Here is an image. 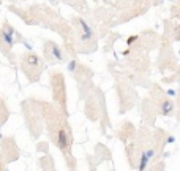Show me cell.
I'll return each mask as SVG.
<instances>
[{
  "mask_svg": "<svg viewBox=\"0 0 180 171\" xmlns=\"http://www.w3.org/2000/svg\"><path fill=\"white\" fill-rule=\"evenodd\" d=\"M13 35H14L13 27L9 25V24H5V25H3V28L0 30V40H2V41L5 43V46H6V48H11V46H13V43H14V38H13Z\"/></svg>",
  "mask_w": 180,
  "mask_h": 171,
  "instance_id": "obj_1",
  "label": "cell"
},
{
  "mask_svg": "<svg viewBox=\"0 0 180 171\" xmlns=\"http://www.w3.org/2000/svg\"><path fill=\"white\" fill-rule=\"evenodd\" d=\"M55 142H57V146H59L62 150H66V149H68V146H70V136H68V133H66V130L60 128L59 131H57Z\"/></svg>",
  "mask_w": 180,
  "mask_h": 171,
  "instance_id": "obj_2",
  "label": "cell"
},
{
  "mask_svg": "<svg viewBox=\"0 0 180 171\" xmlns=\"http://www.w3.org/2000/svg\"><path fill=\"white\" fill-rule=\"evenodd\" d=\"M174 109V103L171 100H164L163 104H161V114H164V116H167V114H171Z\"/></svg>",
  "mask_w": 180,
  "mask_h": 171,
  "instance_id": "obj_3",
  "label": "cell"
},
{
  "mask_svg": "<svg viewBox=\"0 0 180 171\" xmlns=\"http://www.w3.org/2000/svg\"><path fill=\"white\" fill-rule=\"evenodd\" d=\"M79 24H81V28H82V38H84V40H89V38L93 35L92 33V28L87 25V22H85V21H79Z\"/></svg>",
  "mask_w": 180,
  "mask_h": 171,
  "instance_id": "obj_4",
  "label": "cell"
},
{
  "mask_svg": "<svg viewBox=\"0 0 180 171\" xmlns=\"http://www.w3.org/2000/svg\"><path fill=\"white\" fill-rule=\"evenodd\" d=\"M24 60H25L27 65H32V66H38V65H40V59H38V55H35V54H27Z\"/></svg>",
  "mask_w": 180,
  "mask_h": 171,
  "instance_id": "obj_5",
  "label": "cell"
},
{
  "mask_svg": "<svg viewBox=\"0 0 180 171\" xmlns=\"http://www.w3.org/2000/svg\"><path fill=\"white\" fill-rule=\"evenodd\" d=\"M51 52H52V57L54 59H57V60H62L63 57H62V51L59 49V46H55V44H51Z\"/></svg>",
  "mask_w": 180,
  "mask_h": 171,
  "instance_id": "obj_6",
  "label": "cell"
},
{
  "mask_svg": "<svg viewBox=\"0 0 180 171\" xmlns=\"http://www.w3.org/2000/svg\"><path fill=\"white\" fill-rule=\"evenodd\" d=\"M147 163H149V157L144 154L141 157V163H139V169L142 171V169H145V166H147Z\"/></svg>",
  "mask_w": 180,
  "mask_h": 171,
  "instance_id": "obj_7",
  "label": "cell"
},
{
  "mask_svg": "<svg viewBox=\"0 0 180 171\" xmlns=\"http://www.w3.org/2000/svg\"><path fill=\"white\" fill-rule=\"evenodd\" d=\"M76 65H78V63H76V60H71V62H70V65H68V70H70L71 73L76 70Z\"/></svg>",
  "mask_w": 180,
  "mask_h": 171,
  "instance_id": "obj_8",
  "label": "cell"
},
{
  "mask_svg": "<svg viewBox=\"0 0 180 171\" xmlns=\"http://www.w3.org/2000/svg\"><path fill=\"white\" fill-rule=\"evenodd\" d=\"M138 40V36H131V38H128V44H131L133 41H136Z\"/></svg>",
  "mask_w": 180,
  "mask_h": 171,
  "instance_id": "obj_9",
  "label": "cell"
},
{
  "mask_svg": "<svg viewBox=\"0 0 180 171\" xmlns=\"http://www.w3.org/2000/svg\"><path fill=\"white\" fill-rule=\"evenodd\" d=\"M0 104H2V103H0Z\"/></svg>",
  "mask_w": 180,
  "mask_h": 171,
  "instance_id": "obj_10",
  "label": "cell"
}]
</instances>
